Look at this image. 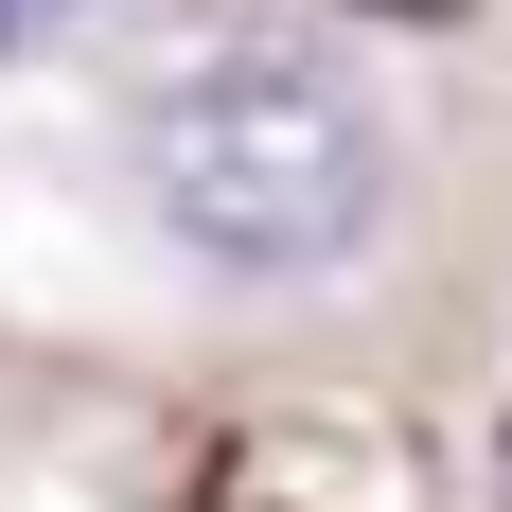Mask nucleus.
Masks as SVG:
<instances>
[{"instance_id":"nucleus-1","label":"nucleus","mask_w":512,"mask_h":512,"mask_svg":"<svg viewBox=\"0 0 512 512\" xmlns=\"http://www.w3.org/2000/svg\"><path fill=\"white\" fill-rule=\"evenodd\" d=\"M142 195L159 230L230 283H318V265L371 248L389 212V106L336 71V53H283V36H230V53H177L142 106Z\"/></svg>"},{"instance_id":"nucleus-2","label":"nucleus","mask_w":512,"mask_h":512,"mask_svg":"<svg viewBox=\"0 0 512 512\" xmlns=\"http://www.w3.org/2000/svg\"><path fill=\"white\" fill-rule=\"evenodd\" d=\"M53 18H71V0H0V71H18V53H36Z\"/></svg>"},{"instance_id":"nucleus-3","label":"nucleus","mask_w":512,"mask_h":512,"mask_svg":"<svg viewBox=\"0 0 512 512\" xmlns=\"http://www.w3.org/2000/svg\"><path fill=\"white\" fill-rule=\"evenodd\" d=\"M354 18H424V36H442V18H477V0H354Z\"/></svg>"}]
</instances>
